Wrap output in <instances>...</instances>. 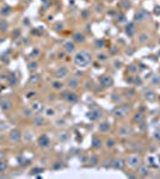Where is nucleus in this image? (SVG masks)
<instances>
[{
    "label": "nucleus",
    "instance_id": "nucleus-1",
    "mask_svg": "<svg viewBox=\"0 0 160 179\" xmlns=\"http://www.w3.org/2000/svg\"><path fill=\"white\" fill-rule=\"evenodd\" d=\"M92 54L88 51V50H79L75 53L74 55V65L77 67H80V68H86L87 66H90L92 63Z\"/></svg>",
    "mask_w": 160,
    "mask_h": 179
},
{
    "label": "nucleus",
    "instance_id": "nucleus-2",
    "mask_svg": "<svg viewBox=\"0 0 160 179\" xmlns=\"http://www.w3.org/2000/svg\"><path fill=\"white\" fill-rule=\"evenodd\" d=\"M130 111H132V105L130 104H120V105H116L112 109L111 115L116 119H124L125 117H128Z\"/></svg>",
    "mask_w": 160,
    "mask_h": 179
},
{
    "label": "nucleus",
    "instance_id": "nucleus-3",
    "mask_svg": "<svg viewBox=\"0 0 160 179\" xmlns=\"http://www.w3.org/2000/svg\"><path fill=\"white\" fill-rule=\"evenodd\" d=\"M7 140H8V142L11 144H18V143H20L22 140H23V133H22V130L18 129V128L11 129L8 131V134H7Z\"/></svg>",
    "mask_w": 160,
    "mask_h": 179
},
{
    "label": "nucleus",
    "instance_id": "nucleus-4",
    "mask_svg": "<svg viewBox=\"0 0 160 179\" xmlns=\"http://www.w3.org/2000/svg\"><path fill=\"white\" fill-rule=\"evenodd\" d=\"M141 164H142V158L139 154H130L125 159V166H128V167H130L133 170L138 168Z\"/></svg>",
    "mask_w": 160,
    "mask_h": 179
},
{
    "label": "nucleus",
    "instance_id": "nucleus-5",
    "mask_svg": "<svg viewBox=\"0 0 160 179\" xmlns=\"http://www.w3.org/2000/svg\"><path fill=\"white\" fill-rule=\"evenodd\" d=\"M117 136L118 138H122V139H127L129 136H132L134 134V130L132 128V125L129 124H122L117 128V131H116Z\"/></svg>",
    "mask_w": 160,
    "mask_h": 179
},
{
    "label": "nucleus",
    "instance_id": "nucleus-6",
    "mask_svg": "<svg viewBox=\"0 0 160 179\" xmlns=\"http://www.w3.org/2000/svg\"><path fill=\"white\" fill-rule=\"evenodd\" d=\"M149 18H151L149 12H147V10H145V8H140V10L136 11V13H135V16H134V22L141 24V23L147 22Z\"/></svg>",
    "mask_w": 160,
    "mask_h": 179
},
{
    "label": "nucleus",
    "instance_id": "nucleus-7",
    "mask_svg": "<svg viewBox=\"0 0 160 179\" xmlns=\"http://www.w3.org/2000/svg\"><path fill=\"white\" fill-rule=\"evenodd\" d=\"M98 82L103 88H110L114 86V78L110 74H103V75H100Z\"/></svg>",
    "mask_w": 160,
    "mask_h": 179
},
{
    "label": "nucleus",
    "instance_id": "nucleus-8",
    "mask_svg": "<svg viewBox=\"0 0 160 179\" xmlns=\"http://www.w3.org/2000/svg\"><path fill=\"white\" fill-rule=\"evenodd\" d=\"M68 74H69V68H68L67 66H60V67H58V68L55 69V72H54V78H55V79L62 80V79H65V78H67Z\"/></svg>",
    "mask_w": 160,
    "mask_h": 179
},
{
    "label": "nucleus",
    "instance_id": "nucleus-9",
    "mask_svg": "<svg viewBox=\"0 0 160 179\" xmlns=\"http://www.w3.org/2000/svg\"><path fill=\"white\" fill-rule=\"evenodd\" d=\"M66 86L68 90L71 91H77L80 87V80L77 75H73V77H69L67 81H66Z\"/></svg>",
    "mask_w": 160,
    "mask_h": 179
},
{
    "label": "nucleus",
    "instance_id": "nucleus-10",
    "mask_svg": "<svg viewBox=\"0 0 160 179\" xmlns=\"http://www.w3.org/2000/svg\"><path fill=\"white\" fill-rule=\"evenodd\" d=\"M50 144H52V140H50V138L47 134H42V135L38 136V139H37V146L40 148L47 149V148L50 147Z\"/></svg>",
    "mask_w": 160,
    "mask_h": 179
},
{
    "label": "nucleus",
    "instance_id": "nucleus-11",
    "mask_svg": "<svg viewBox=\"0 0 160 179\" xmlns=\"http://www.w3.org/2000/svg\"><path fill=\"white\" fill-rule=\"evenodd\" d=\"M62 98L66 100L68 104H75V103L79 100V96H78V93H75V91H71V90H68L67 92L63 93Z\"/></svg>",
    "mask_w": 160,
    "mask_h": 179
},
{
    "label": "nucleus",
    "instance_id": "nucleus-12",
    "mask_svg": "<svg viewBox=\"0 0 160 179\" xmlns=\"http://www.w3.org/2000/svg\"><path fill=\"white\" fill-rule=\"evenodd\" d=\"M86 117H87V119H90V121H92V122H96V121L102 119V117H103V112H102L100 109L96 108V109L90 110V111L86 114Z\"/></svg>",
    "mask_w": 160,
    "mask_h": 179
},
{
    "label": "nucleus",
    "instance_id": "nucleus-13",
    "mask_svg": "<svg viewBox=\"0 0 160 179\" xmlns=\"http://www.w3.org/2000/svg\"><path fill=\"white\" fill-rule=\"evenodd\" d=\"M13 100L10 99V98H4V99L0 100V109H1V111L2 112H5V114H7V112H10L12 109H13Z\"/></svg>",
    "mask_w": 160,
    "mask_h": 179
},
{
    "label": "nucleus",
    "instance_id": "nucleus-14",
    "mask_svg": "<svg viewBox=\"0 0 160 179\" xmlns=\"http://www.w3.org/2000/svg\"><path fill=\"white\" fill-rule=\"evenodd\" d=\"M62 49L66 54H74L75 50H77V44L73 42V40H68L63 43Z\"/></svg>",
    "mask_w": 160,
    "mask_h": 179
},
{
    "label": "nucleus",
    "instance_id": "nucleus-15",
    "mask_svg": "<svg viewBox=\"0 0 160 179\" xmlns=\"http://www.w3.org/2000/svg\"><path fill=\"white\" fill-rule=\"evenodd\" d=\"M92 144V149H95V151H99L102 149L103 147H104V140L100 138L99 135H95L93 138H92V142H91Z\"/></svg>",
    "mask_w": 160,
    "mask_h": 179
},
{
    "label": "nucleus",
    "instance_id": "nucleus-16",
    "mask_svg": "<svg viewBox=\"0 0 160 179\" xmlns=\"http://www.w3.org/2000/svg\"><path fill=\"white\" fill-rule=\"evenodd\" d=\"M111 130V123L108 122V121H103V122H99L98 124V131L100 134H108L110 133Z\"/></svg>",
    "mask_w": 160,
    "mask_h": 179
},
{
    "label": "nucleus",
    "instance_id": "nucleus-17",
    "mask_svg": "<svg viewBox=\"0 0 160 179\" xmlns=\"http://www.w3.org/2000/svg\"><path fill=\"white\" fill-rule=\"evenodd\" d=\"M72 40L75 44H84L86 42V36L80 32V31H75L73 35H72Z\"/></svg>",
    "mask_w": 160,
    "mask_h": 179
},
{
    "label": "nucleus",
    "instance_id": "nucleus-18",
    "mask_svg": "<svg viewBox=\"0 0 160 179\" xmlns=\"http://www.w3.org/2000/svg\"><path fill=\"white\" fill-rule=\"evenodd\" d=\"M116 146H117V141H116V139H115L114 136H108L106 139L104 140V147H105L106 149L111 151V149H114Z\"/></svg>",
    "mask_w": 160,
    "mask_h": 179
},
{
    "label": "nucleus",
    "instance_id": "nucleus-19",
    "mask_svg": "<svg viewBox=\"0 0 160 179\" xmlns=\"http://www.w3.org/2000/svg\"><path fill=\"white\" fill-rule=\"evenodd\" d=\"M136 174H138V177L146 178V177H148V176H149V168H148L146 165L141 164L140 166L136 168Z\"/></svg>",
    "mask_w": 160,
    "mask_h": 179
},
{
    "label": "nucleus",
    "instance_id": "nucleus-20",
    "mask_svg": "<svg viewBox=\"0 0 160 179\" xmlns=\"http://www.w3.org/2000/svg\"><path fill=\"white\" fill-rule=\"evenodd\" d=\"M111 167L115 168V170H123L125 167V160H123L122 158L112 159V161H111Z\"/></svg>",
    "mask_w": 160,
    "mask_h": 179
},
{
    "label": "nucleus",
    "instance_id": "nucleus-21",
    "mask_svg": "<svg viewBox=\"0 0 160 179\" xmlns=\"http://www.w3.org/2000/svg\"><path fill=\"white\" fill-rule=\"evenodd\" d=\"M50 87L54 90V91H56V92H60L63 90V87H65V84H63V81L62 80H59V79H55L52 81V84H50Z\"/></svg>",
    "mask_w": 160,
    "mask_h": 179
},
{
    "label": "nucleus",
    "instance_id": "nucleus-22",
    "mask_svg": "<svg viewBox=\"0 0 160 179\" xmlns=\"http://www.w3.org/2000/svg\"><path fill=\"white\" fill-rule=\"evenodd\" d=\"M34 115H35V112L32 111V109L30 106H24L22 109V117H24V118L26 119H30L34 117Z\"/></svg>",
    "mask_w": 160,
    "mask_h": 179
},
{
    "label": "nucleus",
    "instance_id": "nucleus-23",
    "mask_svg": "<svg viewBox=\"0 0 160 179\" xmlns=\"http://www.w3.org/2000/svg\"><path fill=\"white\" fill-rule=\"evenodd\" d=\"M149 40H151V35H149L148 32L142 31V32H140V34L138 35V42H139L140 44H146Z\"/></svg>",
    "mask_w": 160,
    "mask_h": 179
},
{
    "label": "nucleus",
    "instance_id": "nucleus-24",
    "mask_svg": "<svg viewBox=\"0 0 160 179\" xmlns=\"http://www.w3.org/2000/svg\"><path fill=\"white\" fill-rule=\"evenodd\" d=\"M125 34L128 35V37H134L135 34H136V28H135V24L134 23H129L127 26H125Z\"/></svg>",
    "mask_w": 160,
    "mask_h": 179
},
{
    "label": "nucleus",
    "instance_id": "nucleus-25",
    "mask_svg": "<svg viewBox=\"0 0 160 179\" xmlns=\"http://www.w3.org/2000/svg\"><path fill=\"white\" fill-rule=\"evenodd\" d=\"M31 119H32V125H35V127H42L45 123L44 117H42L41 115H34V117Z\"/></svg>",
    "mask_w": 160,
    "mask_h": 179
},
{
    "label": "nucleus",
    "instance_id": "nucleus-26",
    "mask_svg": "<svg viewBox=\"0 0 160 179\" xmlns=\"http://www.w3.org/2000/svg\"><path fill=\"white\" fill-rule=\"evenodd\" d=\"M143 97H145V99L149 100V101H153V100L157 99V93H155L153 90L148 88V90H146V91L143 92Z\"/></svg>",
    "mask_w": 160,
    "mask_h": 179
},
{
    "label": "nucleus",
    "instance_id": "nucleus-27",
    "mask_svg": "<svg viewBox=\"0 0 160 179\" xmlns=\"http://www.w3.org/2000/svg\"><path fill=\"white\" fill-rule=\"evenodd\" d=\"M12 13V7L10 6V5H4V6H1V8H0V16L1 17H7V16H10Z\"/></svg>",
    "mask_w": 160,
    "mask_h": 179
},
{
    "label": "nucleus",
    "instance_id": "nucleus-28",
    "mask_svg": "<svg viewBox=\"0 0 160 179\" xmlns=\"http://www.w3.org/2000/svg\"><path fill=\"white\" fill-rule=\"evenodd\" d=\"M7 84H8L10 87H16V86L18 85V78H17V75H16L15 73H11V74L8 75Z\"/></svg>",
    "mask_w": 160,
    "mask_h": 179
},
{
    "label": "nucleus",
    "instance_id": "nucleus-29",
    "mask_svg": "<svg viewBox=\"0 0 160 179\" xmlns=\"http://www.w3.org/2000/svg\"><path fill=\"white\" fill-rule=\"evenodd\" d=\"M8 170V161L6 159H0V176L5 174Z\"/></svg>",
    "mask_w": 160,
    "mask_h": 179
},
{
    "label": "nucleus",
    "instance_id": "nucleus-30",
    "mask_svg": "<svg viewBox=\"0 0 160 179\" xmlns=\"http://www.w3.org/2000/svg\"><path fill=\"white\" fill-rule=\"evenodd\" d=\"M145 121V115L142 114V112H135L134 115H133V122L134 123H136V124H140Z\"/></svg>",
    "mask_w": 160,
    "mask_h": 179
},
{
    "label": "nucleus",
    "instance_id": "nucleus-31",
    "mask_svg": "<svg viewBox=\"0 0 160 179\" xmlns=\"http://www.w3.org/2000/svg\"><path fill=\"white\" fill-rule=\"evenodd\" d=\"M99 164V157L97 154H93L88 158V165L90 166H97Z\"/></svg>",
    "mask_w": 160,
    "mask_h": 179
},
{
    "label": "nucleus",
    "instance_id": "nucleus-32",
    "mask_svg": "<svg viewBox=\"0 0 160 179\" xmlns=\"http://www.w3.org/2000/svg\"><path fill=\"white\" fill-rule=\"evenodd\" d=\"M37 68H38V62H37L36 60H32V61H30V62L28 63V69H29L30 72L34 73Z\"/></svg>",
    "mask_w": 160,
    "mask_h": 179
},
{
    "label": "nucleus",
    "instance_id": "nucleus-33",
    "mask_svg": "<svg viewBox=\"0 0 160 179\" xmlns=\"http://www.w3.org/2000/svg\"><path fill=\"white\" fill-rule=\"evenodd\" d=\"M23 140L26 142V143H29V142H31L32 140H34V133H31L30 130H28V131H25L24 134H23Z\"/></svg>",
    "mask_w": 160,
    "mask_h": 179
},
{
    "label": "nucleus",
    "instance_id": "nucleus-34",
    "mask_svg": "<svg viewBox=\"0 0 160 179\" xmlns=\"http://www.w3.org/2000/svg\"><path fill=\"white\" fill-rule=\"evenodd\" d=\"M97 60L102 63H105V62L109 61V55L106 53H98L97 54Z\"/></svg>",
    "mask_w": 160,
    "mask_h": 179
},
{
    "label": "nucleus",
    "instance_id": "nucleus-35",
    "mask_svg": "<svg viewBox=\"0 0 160 179\" xmlns=\"http://www.w3.org/2000/svg\"><path fill=\"white\" fill-rule=\"evenodd\" d=\"M30 108H31V109H32V111L36 114V112H38L41 109H42V105H41L40 101H32Z\"/></svg>",
    "mask_w": 160,
    "mask_h": 179
},
{
    "label": "nucleus",
    "instance_id": "nucleus-36",
    "mask_svg": "<svg viewBox=\"0 0 160 179\" xmlns=\"http://www.w3.org/2000/svg\"><path fill=\"white\" fill-rule=\"evenodd\" d=\"M80 17H81L84 20L90 19V17H91V12H90V10H87V8L82 10V11L80 12Z\"/></svg>",
    "mask_w": 160,
    "mask_h": 179
},
{
    "label": "nucleus",
    "instance_id": "nucleus-37",
    "mask_svg": "<svg viewBox=\"0 0 160 179\" xmlns=\"http://www.w3.org/2000/svg\"><path fill=\"white\" fill-rule=\"evenodd\" d=\"M44 115L47 116V117H54L55 115H56V112H55V109L54 108H47L45 109V111H44Z\"/></svg>",
    "mask_w": 160,
    "mask_h": 179
},
{
    "label": "nucleus",
    "instance_id": "nucleus-38",
    "mask_svg": "<svg viewBox=\"0 0 160 179\" xmlns=\"http://www.w3.org/2000/svg\"><path fill=\"white\" fill-rule=\"evenodd\" d=\"M40 75L38 74H31V77L29 78V81H28V84H32V85H35V84H37L38 81H40Z\"/></svg>",
    "mask_w": 160,
    "mask_h": 179
},
{
    "label": "nucleus",
    "instance_id": "nucleus-39",
    "mask_svg": "<svg viewBox=\"0 0 160 179\" xmlns=\"http://www.w3.org/2000/svg\"><path fill=\"white\" fill-rule=\"evenodd\" d=\"M44 171V168H42V167H32L31 170H30V176H35V174H40Z\"/></svg>",
    "mask_w": 160,
    "mask_h": 179
},
{
    "label": "nucleus",
    "instance_id": "nucleus-40",
    "mask_svg": "<svg viewBox=\"0 0 160 179\" xmlns=\"http://www.w3.org/2000/svg\"><path fill=\"white\" fill-rule=\"evenodd\" d=\"M111 100H112L114 103H116V104H121V101H122V96L118 94V93H112V94H111Z\"/></svg>",
    "mask_w": 160,
    "mask_h": 179
},
{
    "label": "nucleus",
    "instance_id": "nucleus-41",
    "mask_svg": "<svg viewBox=\"0 0 160 179\" xmlns=\"http://www.w3.org/2000/svg\"><path fill=\"white\" fill-rule=\"evenodd\" d=\"M40 53H41V50L38 49V48H34L32 51L30 53V58H31L32 60L37 59V58L40 56Z\"/></svg>",
    "mask_w": 160,
    "mask_h": 179
},
{
    "label": "nucleus",
    "instance_id": "nucleus-42",
    "mask_svg": "<svg viewBox=\"0 0 160 179\" xmlns=\"http://www.w3.org/2000/svg\"><path fill=\"white\" fill-rule=\"evenodd\" d=\"M95 47H96L97 49H102V48H104V47H105V41L103 40V38L95 41Z\"/></svg>",
    "mask_w": 160,
    "mask_h": 179
},
{
    "label": "nucleus",
    "instance_id": "nucleus-43",
    "mask_svg": "<svg viewBox=\"0 0 160 179\" xmlns=\"http://www.w3.org/2000/svg\"><path fill=\"white\" fill-rule=\"evenodd\" d=\"M7 29H8V24H7V22H6V20H2V22L0 23V31H1V32H6Z\"/></svg>",
    "mask_w": 160,
    "mask_h": 179
},
{
    "label": "nucleus",
    "instance_id": "nucleus-44",
    "mask_svg": "<svg viewBox=\"0 0 160 179\" xmlns=\"http://www.w3.org/2000/svg\"><path fill=\"white\" fill-rule=\"evenodd\" d=\"M63 28H65V25H63V23H61V22L56 23V24L54 25V29H55L56 31H62V30H63Z\"/></svg>",
    "mask_w": 160,
    "mask_h": 179
},
{
    "label": "nucleus",
    "instance_id": "nucleus-45",
    "mask_svg": "<svg viewBox=\"0 0 160 179\" xmlns=\"http://www.w3.org/2000/svg\"><path fill=\"white\" fill-rule=\"evenodd\" d=\"M152 85H160V75L152 77Z\"/></svg>",
    "mask_w": 160,
    "mask_h": 179
},
{
    "label": "nucleus",
    "instance_id": "nucleus-46",
    "mask_svg": "<svg viewBox=\"0 0 160 179\" xmlns=\"http://www.w3.org/2000/svg\"><path fill=\"white\" fill-rule=\"evenodd\" d=\"M153 138H154V140H155L157 142H159V143H160V129H157V130L154 131V134H153Z\"/></svg>",
    "mask_w": 160,
    "mask_h": 179
},
{
    "label": "nucleus",
    "instance_id": "nucleus-47",
    "mask_svg": "<svg viewBox=\"0 0 160 179\" xmlns=\"http://www.w3.org/2000/svg\"><path fill=\"white\" fill-rule=\"evenodd\" d=\"M125 94H127V96H128V94H130V96H129V98H133V97L135 96V91L129 88V90H127V91H125ZM127 96H125V97H127Z\"/></svg>",
    "mask_w": 160,
    "mask_h": 179
},
{
    "label": "nucleus",
    "instance_id": "nucleus-48",
    "mask_svg": "<svg viewBox=\"0 0 160 179\" xmlns=\"http://www.w3.org/2000/svg\"><path fill=\"white\" fill-rule=\"evenodd\" d=\"M35 96H36V91H29V92L26 93V98H29V99L34 98Z\"/></svg>",
    "mask_w": 160,
    "mask_h": 179
},
{
    "label": "nucleus",
    "instance_id": "nucleus-49",
    "mask_svg": "<svg viewBox=\"0 0 160 179\" xmlns=\"http://www.w3.org/2000/svg\"><path fill=\"white\" fill-rule=\"evenodd\" d=\"M121 66H122V61H121V60H115L114 67H115V68H120Z\"/></svg>",
    "mask_w": 160,
    "mask_h": 179
},
{
    "label": "nucleus",
    "instance_id": "nucleus-50",
    "mask_svg": "<svg viewBox=\"0 0 160 179\" xmlns=\"http://www.w3.org/2000/svg\"><path fill=\"white\" fill-rule=\"evenodd\" d=\"M68 139V134L66 133V135H61V133H60V135H59V140H61V141H66V140Z\"/></svg>",
    "mask_w": 160,
    "mask_h": 179
},
{
    "label": "nucleus",
    "instance_id": "nucleus-51",
    "mask_svg": "<svg viewBox=\"0 0 160 179\" xmlns=\"http://www.w3.org/2000/svg\"><path fill=\"white\" fill-rule=\"evenodd\" d=\"M134 84H135V85H136V84H138V85H141V84H142V80H141L139 77H135V79H134Z\"/></svg>",
    "mask_w": 160,
    "mask_h": 179
},
{
    "label": "nucleus",
    "instance_id": "nucleus-52",
    "mask_svg": "<svg viewBox=\"0 0 160 179\" xmlns=\"http://www.w3.org/2000/svg\"><path fill=\"white\" fill-rule=\"evenodd\" d=\"M123 4H124V7H128V8H129V7L132 6V2H130L129 0H125V1L123 2Z\"/></svg>",
    "mask_w": 160,
    "mask_h": 179
},
{
    "label": "nucleus",
    "instance_id": "nucleus-53",
    "mask_svg": "<svg viewBox=\"0 0 160 179\" xmlns=\"http://www.w3.org/2000/svg\"><path fill=\"white\" fill-rule=\"evenodd\" d=\"M96 8H97L96 12H102V11H103V6H102V5H97Z\"/></svg>",
    "mask_w": 160,
    "mask_h": 179
},
{
    "label": "nucleus",
    "instance_id": "nucleus-54",
    "mask_svg": "<svg viewBox=\"0 0 160 179\" xmlns=\"http://www.w3.org/2000/svg\"><path fill=\"white\" fill-rule=\"evenodd\" d=\"M116 47H112V49H111V51H110V54L111 55H114V54H116V49H115Z\"/></svg>",
    "mask_w": 160,
    "mask_h": 179
},
{
    "label": "nucleus",
    "instance_id": "nucleus-55",
    "mask_svg": "<svg viewBox=\"0 0 160 179\" xmlns=\"http://www.w3.org/2000/svg\"><path fill=\"white\" fill-rule=\"evenodd\" d=\"M22 1H23V2L25 4V5H29V4H30V2L32 1V0H22Z\"/></svg>",
    "mask_w": 160,
    "mask_h": 179
},
{
    "label": "nucleus",
    "instance_id": "nucleus-56",
    "mask_svg": "<svg viewBox=\"0 0 160 179\" xmlns=\"http://www.w3.org/2000/svg\"><path fill=\"white\" fill-rule=\"evenodd\" d=\"M0 2H2V0H0Z\"/></svg>",
    "mask_w": 160,
    "mask_h": 179
}]
</instances>
